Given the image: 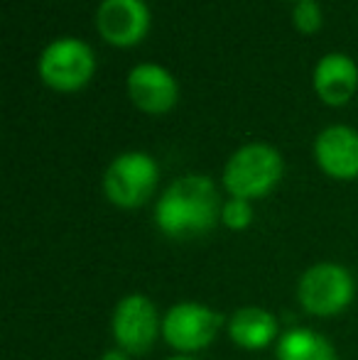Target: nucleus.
Listing matches in <instances>:
<instances>
[{
	"label": "nucleus",
	"mask_w": 358,
	"mask_h": 360,
	"mask_svg": "<svg viewBox=\"0 0 358 360\" xmlns=\"http://www.w3.org/2000/svg\"><path fill=\"white\" fill-rule=\"evenodd\" d=\"M321 8L317 0H305V3H295L292 8V25L297 32L302 34H314L321 27Z\"/></svg>",
	"instance_id": "2eb2a0df"
},
{
	"label": "nucleus",
	"mask_w": 358,
	"mask_h": 360,
	"mask_svg": "<svg viewBox=\"0 0 358 360\" xmlns=\"http://www.w3.org/2000/svg\"><path fill=\"white\" fill-rule=\"evenodd\" d=\"M292 3H305V0H292Z\"/></svg>",
	"instance_id": "a211bd4d"
},
{
	"label": "nucleus",
	"mask_w": 358,
	"mask_h": 360,
	"mask_svg": "<svg viewBox=\"0 0 358 360\" xmlns=\"http://www.w3.org/2000/svg\"><path fill=\"white\" fill-rule=\"evenodd\" d=\"M285 174V160L270 143L241 145L224 165V189L229 196L245 201L265 199L277 189Z\"/></svg>",
	"instance_id": "f03ea898"
},
{
	"label": "nucleus",
	"mask_w": 358,
	"mask_h": 360,
	"mask_svg": "<svg viewBox=\"0 0 358 360\" xmlns=\"http://www.w3.org/2000/svg\"><path fill=\"white\" fill-rule=\"evenodd\" d=\"M37 74L47 89L57 94H77L87 89L96 74V54L79 37H57L42 49Z\"/></svg>",
	"instance_id": "39448f33"
},
{
	"label": "nucleus",
	"mask_w": 358,
	"mask_h": 360,
	"mask_svg": "<svg viewBox=\"0 0 358 360\" xmlns=\"http://www.w3.org/2000/svg\"><path fill=\"white\" fill-rule=\"evenodd\" d=\"M96 30L110 47H135L150 32V8L145 0H101Z\"/></svg>",
	"instance_id": "6e6552de"
},
{
	"label": "nucleus",
	"mask_w": 358,
	"mask_h": 360,
	"mask_svg": "<svg viewBox=\"0 0 358 360\" xmlns=\"http://www.w3.org/2000/svg\"><path fill=\"white\" fill-rule=\"evenodd\" d=\"M356 297V280L339 262H314L297 280V302L317 319L339 316Z\"/></svg>",
	"instance_id": "20e7f679"
},
{
	"label": "nucleus",
	"mask_w": 358,
	"mask_h": 360,
	"mask_svg": "<svg viewBox=\"0 0 358 360\" xmlns=\"http://www.w3.org/2000/svg\"><path fill=\"white\" fill-rule=\"evenodd\" d=\"M110 336L115 346L130 356H145L162 336V316L148 294H125L110 316Z\"/></svg>",
	"instance_id": "0eeeda50"
},
{
	"label": "nucleus",
	"mask_w": 358,
	"mask_h": 360,
	"mask_svg": "<svg viewBox=\"0 0 358 360\" xmlns=\"http://www.w3.org/2000/svg\"><path fill=\"white\" fill-rule=\"evenodd\" d=\"M312 86L321 103L346 105L358 91V64L344 52H329L314 64Z\"/></svg>",
	"instance_id": "9b49d317"
},
{
	"label": "nucleus",
	"mask_w": 358,
	"mask_h": 360,
	"mask_svg": "<svg viewBox=\"0 0 358 360\" xmlns=\"http://www.w3.org/2000/svg\"><path fill=\"white\" fill-rule=\"evenodd\" d=\"M125 89L135 108L148 115L170 113L179 101V84L174 74L155 62H143L130 69Z\"/></svg>",
	"instance_id": "1a4fd4ad"
},
{
	"label": "nucleus",
	"mask_w": 358,
	"mask_h": 360,
	"mask_svg": "<svg viewBox=\"0 0 358 360\" xmlns=\"http://www.w3.org/2000/svg\"><path fill=\"white\" fill-rule=\"evenodd\" d=\"M229 338L243 351H263L277 343L280 326L275 314L263 307H241L226 319Z\"/></svg>",
	"instance_id": "f8f14e48"
},
{
	"label": "nucleus",
	"mask_w": 358,
	"mask_h": 360,
	"mask_svg": "<svg viewBox=\"0 0 358 360\" xmlns=\"http://www.w3.org/2000/svg\"><path fill=\"white\" fill-rule=\"evenodd\" d=\"M314 162L336 181L358 179V130L344 123L326 125L314 138Z\"/></svg>",
	"instance_id": "9d476101"
},
{
	"label": "nucleus",
	"mask_w": 358,
	"mask_h": 360,
	"mask_svg": "<svg viewBox=\"0 0 358 360\" xmlns=\"http://www.w3.org/2000/svg\"><path fill=\"white\" fill-rule=\"evenodd\" d=\"M160 181V165L143 150L118 155L103 172V194L115 209L133 211L153 199Z\"/></svg>",
	"instance_id": "7ed1b4c3"
},
{
	"label": "nucleus",
	"mask_w": 358,
	"mask_h": 360,
	"mask_svg": "<svg viewBox=\"0 0 358 360\" xmlns=\"http://www.w3.org/2000/svg\"><path fill=\"white\" fill-rule=\"evenodd\" d=\"M221 326L224 316L199 302H179L162 314L165 343L181 356H194L209 348L219 336Z\"/></svg>",
	"instance_id": "423d86ee"
},
{
	"label": "nucleus",
	"mask_w": 358,
	"mask_h": 360,
	"mask_svg": "<svg viewBox=\"0 0 358 360\" xmlns=\"http://www.w3.org/2000/svg\"><path fill=\"white\" fill-rule=\"evenodd\" d=\"M167 360H199L196 356H181V353H174L172 358H167Z\"/></svg>",
	"instance_id": "f3484780"
},
{
	"label": "nucleus",
	"mask_w": 358,
	"mask_h": 360,
	"mask_svg": "<svg viewBox=\"0 0 358 360\" xmlns=\"http://www.w3.org/2000/svg\"><path fill=\"white\" fill-rule=\"evenodd\" d=\"M275 360H339L336 348L324 333L307 326H295L280 333L275 343Z\"/></svg>",
	"instance_id": "ddd939ff"
},
{
	"label": "nucleus",
	"mask_w": 358,
	"mask_h": 360,
	"mask_svg": "<svg viewBox=\"0 0 358 360\" xmlns=\"http://www.w3.org/2000/svg\"><path fill=\"white\" fill-rule=\"evenodd\" d=\"M130 358H133L130 353H125L123 348L113 346V348H108V351L103 353V358H101V360H130Z\"/></svg>",
	"instance_id": "dca6fc26"
},
{
	"label": "nucleus",
	"mask_w": 358,
	"mask_h": 360,
	"mask_svg": "<svg viewBox=\"0 0 358 360\" xmlns=\"http://www.w3.org/2000/svg\"><path fill=\"white\" fill-rule=\"evenodd\" d=\"M219 186L206 174L177 176L155 204V226L172 240H194L221 223Z\"/></svg>",
	"instance_id": "f257e3e1"
},
{
	"label": "nucleus",
	"mask_w": 358,
	"mask_h": 360,
	"mask_svg": "<svg viewBox=\"0 0 358 360\" xmlns=\"http://www.w3.org/2000/svg\"><path fill=\"white\" fill-rule=\"evenodd\" d=\"M253 201H245V199H236V196H229L221 206V226H226L229 231H245V228L253 226Z\"/></svg>",
	"instance_id": "4468645a"
}]
</instances>
